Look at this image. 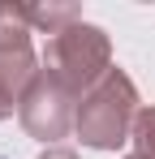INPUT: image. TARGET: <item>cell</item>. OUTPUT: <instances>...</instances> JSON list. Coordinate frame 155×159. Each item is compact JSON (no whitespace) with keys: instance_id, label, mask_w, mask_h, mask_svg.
I'll return each mask as SVG.
<instances>
[{"instance_id":"52a82bcc","label":"cell","mask_w":155,"mask_h":159,"mask_svg":"<svg viewBox=\"0 0 155 159\" xmlns=\"http://www.w3.org/2000/svg\"><path fill=\"white\" fill-rule=\"evenodd\" d=\"M17 103H22V95H17L9 82H0V120H9V116L17 112Z\"/></svg>"},{"instance_id":"6da1fadb","label":"cell","mask_w":155,"mask_h":159,"mask_svg":"<svg viewBox=\"0 0 155 159\" xmlns=\"http://www.w3.org/2000/svg\"><path fill=\"white\" fill-rule=\"evenodd\" d=\"M138 112H142V107H138V86L129 82L125 69L112 65V73H108L95 90L82 95L73 129H78V138H82L86 146H95V151H116V146H125L129 138H134Z\"/></svg>"},{"instance_id":"277c9868","label":"cell","mask_w":155,"mask_h":159,"mask_svg":"<svg viewBox=\"0 0 155 159\" xmlns=\"http://www.w3.org/2000/svg\"><path fill=\"white\" fill-rule=\"evenodd\" d=\"M43 65L35 56L30 43V17H26V4H9L0 0V82H9L17 95L35 82Z\"/></svg>"},{"instance_id":"5b68a950","label":"cell","mask_w":155,"mask_h":159,"mask_svg":"<svg viewBox=\"0 0 155 159\" xmlns=\"http://www.w3.org/2000/svg\"><path fill=\"white\" fill-rule=\"evenodd\" d=\"M26 17H30V26L48 30V39H52V34H60L65 26L82 22V9L78 4H26Z\"/></svg>"},{"instance_id":"9c48e42d","label":"cell","mask_w":155,"mask_h":159,"mask_svg":"<svg viewBox=\"0 0 155 159\" xmlns=\"http://www.w3.org/2000/svg\"><path fill=\"white\" fill-rule=\"evenodd\" d=\"M125 159H138V155H125Z\"/></svg>"},{"instance_id":"3957f363","label":"cell","mask_w":155,"mask_h":159,"mask_svg":"<svg viewBox=\"0 0 155 159\" xmlns=\"http://www.w3.org/2000/svg\"><path fill=\"white\" fill-rule=\"evenodd\" d=\"M17 116H22V129L30 133V138H39V142L56 146L65 133L73 129L78 103H73V95H69L60 82L52 78L48 69H39V73H35V82L22 90Z\"/></svg>"},{"instance_id":"7a4b0ae2","label":"cell","mask_w":155,"mask_h":159,"mask_svg":"<svg viewBox=\"0 0 155 159\" xmlns=\"http://www.w3.org/2000/svg\"><path fill=\"white\" fill-rule=\"evenodd\" d=\"M43 69L73 99L86 95V90H95L112 73V43H108L103 26L73 22V26H65L60 34H52L48 48H43Z\"/></svg>"},{"instance_id":"8992f818","label":"cell","mask_w":155,"mask_h":159,"mask_svg":"<svg viewBox=\"0 0 155 159\" xmlns=\"http://www.w3.org/2000/svg\"><path fill=\"white\" fill-rule=\"evenodd\" d=\"M134 155L138 159H155V103H147L134 120Z\"/></svg>"},{"instance_id":"ba28073f","label":"cell","mask_w":155,"mask_h":159,"mask_svg":"<svg viewBox=\"0 0 155 159\" xmlns=\"http://www.w3.org/2000/svg\"><path fill=\"white\" fill-rule=\"evenodd\" d=\"M39 159H78V155L69 151V146H48V151H43Z\"/></svg>"}]
</instances>
